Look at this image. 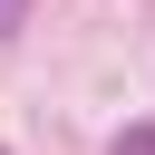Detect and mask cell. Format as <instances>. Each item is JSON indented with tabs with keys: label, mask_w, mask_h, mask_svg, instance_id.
<instances>
[{
	"label": "cell",
	"mask_w": 155,
	"mask_h": 155,
	"mask_svg": "<svg viewBox=\"0 0 155 155\" xmlns=\"http://www.w3.org/2000/svg\"><path fill=\"white\" fill-rule=\"evenodd\" d=\"M116 155H155V126H126V136H116Z\"/></svg>",
	"instance_id": "1"
},
{
	"label": "cell",
	"mask_w": 155,
	"mask_h": 155,
	"mask_svg": "<svg viewBox=\"0 0 155 155\" xmlns=\"http://www.w3.org/2000/svg\"><path fill=\"white\" fill-rule=\"evenodd\" d=\"M10 10H19V0H0V19H10Z\"/></svg>",
	"instance_id": "2"
}]
</instances>
